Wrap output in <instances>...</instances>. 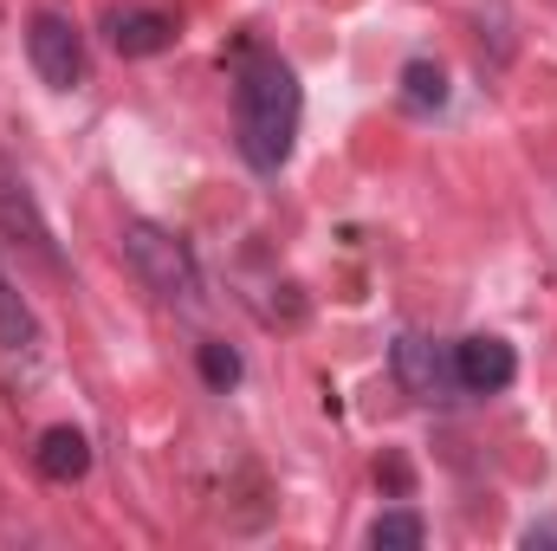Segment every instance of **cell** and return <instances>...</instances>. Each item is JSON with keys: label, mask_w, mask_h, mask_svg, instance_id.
<instances>
[{"label": "cell", "mask_w": 557, "mask_h": 551, "mask_svg": "<svg viewBox=\"0 0 557 551\" xmlns=\"http://www.w3.org/2000/svg\"><path fill=\"white\" fill-rule=\"evenodd\" d=\"M298 118H305L298 72L267 46H247L234 65V143H240L247 169H260V175L285 169V156L298 143Z\"/></svg>", "instance_id": "6da1fadb"}, {"label": "cell", "mask_w": 557, "mask_h": 551, "mask_svg": "<svg viewBox=\"0 0 557 551\" xmlns=\"http://www.w3.org/2000/svg\"><path fill=\"white\" fill-rule=\"evenodd\" d=\"M117 247H124L131 273L143 279V292H156L162 305H182V311L201 305V267H195V254H188L169 228H156V221H124Z\"/></svg>", "instance_id": "7a4b0ae2"}, {"label": "cell", "mask_w": 557, "mask_h": 551, "mask_svg": "<svg viewBox=\"0 0 557 551\" xmlns=\"http://www.w3.org/2000/svg\"><path fill=\"white\" fill-rule=\"evenodd\" d=\"M26 59H33V72H39V85H52V91L85 85V39H78V26H72L65 13H33V26H26Z\"/></svg>", "instance_id": "3957f363"}, {"label": "cell", "mask_w": 557, "mask_h": 551, "mask_svg": "<svg viewBox=\"0 0 557 551\" xmlns=\"http://www.w3.org/2000/svg\"><path fill=\"white\" fill-rule=\"evenodd\" d=\"M396 383H403L416 403H447V396L460 390L454 351L434 344V338H421V331H403V338H396Z\"/></svg>", "instance_id": "277c9868"}, {"label": "cell", "mask_w": 557, "mask_h": 551, "mask_svg": "<svg viewBox=\"0 0 557 551\" xmlns=\"http://www.w3.org/2000/svg\"><path fill=\"white\" fill-rule=\"evenodd\" d=\"M0 234L13 241V247H26L39 267H59V247H52V228H46V215H39V201L26 195V182H20V169L0 156Z\"/></svg>", "instance_id": "5b68a950"}, {"label": "cell", "mask_w": 557, "mask_h": 551, "mask_svg": "<svg viewBox=\"0 0 557 551\" xmlns=\"http://www.w3.org/2000/svg\"><path fill=\"white\" fill-rule=\"evenodd\" d=\"M454 377L473 396H499L519 377V357H512L506 338H467V344H454Z\"/></svg>", "instance_id": "8992f818"}, {"label": "cell", "mask_w": 557, "mask_h": 551, "mask_svg": "<svg viewBox=\"0 0 557 551\" xmlns=\"http://www.w3.org/2000/svg\"><path fill=\"white\" fill-rule=\"evenodd\" d=\"M111 46L124 59H156V52L175 46V20L162 7H117L111 13Z\"/></svg>", "instance_id": "52a82bcc"}, {"label": "cell", "mask_w": 557, "mask_h": 551, "mask_svg": "<svg viewBox=\"0 0 557 551\" xmlns=\"http://www.w3.org/2000/svg\"><path fill=\"white\" fill-rule=\"evenodd\" d=\"M33 461H39V474L46 480H85L91 474V441L78 434V428H46L39 434V448H33Z\"/></svg>", "instance_id": "ba28073f"}, {"label": "cell", "mask_w": 557, "mask_h": 551, "mask_svg": "<svg viewBox=\"0 0 557 551\" xmlns=\"http://www.w3.org/2000/svg\"><path fill=\"white\" fill-rule=\"evenodd\" d=\"M39 344V325H33V305L20 298V285L0 273V351H33Z\"/></svg>", "instance_id": "9c48e42d"}, {"label": "cell", "mask_w": 557, "mask_h": 551, "mask_svg": "<svg viewBox=\"0 0 557 551\" xmlns=\"http://www.w3.org/2000/svg\"><path fill=\"white\" fill-rule=\"evenodd\" d=\"M403 105L421 111V118L447 105V72H441L434 59H409V65H403Z\"/></svg>", "instance_id": "30bf717a"}, {"label": "cell", "mask_w": 557, "mask_h": 551, "mask_svg": "<svg viewBox=\"0 0 557 551\" xmlns=\"http://www.w3.org/2000/svg\"><path fill=\"white\" fill-rule=\"evenodd\" d=\"M370 546L376 551H421L428 546V526H421V513L396 506V513H383V519L370 526Z\"/></svg>", "instance_id": "8fae6325"}, {"label": "cell", "mask_w": 557, "mask_h": 551, "mask_svg": "<svg viewBox=\"0 0 557 551\" xmlns=\"http://www.w3.org/2000/svg\"><path fill=\"white\" fill-rule=\"evenodd\" d=\"M195 364H201V383H208V390H234V383H240V351H234V344H201Z\"/></svg>", "instance_id": "7c38bea8"}, {"label": "cell", "mask_w": 557, "mask_h": 551, "mask_svg": "<svg viewBox=\"0 0 557 551\" xmlns=\"http://www.w3.org/2000/svg\"><path fill=\"white\" fill-rule=\"evenodd\" d=\"M525 546H557V519H539V526H525Z\"/></svg>", "instance_id": "4fadbf2b"}]
</instances>
